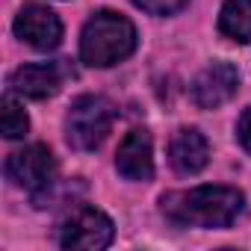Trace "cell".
Returning <instances> with one entry per match:
<instances>
[{
  "instance_id": "2",
  "label": "cell",
  "mask_w": 251,
  "mask_h": 251,
  "mask_svg": "<svg viewBox=\"0 0 251 251\" xmlns=\"http://www.w3.org/2000/svg\"><path fill=\"white\" fill-rule=\"evenodd\" d=\"M136 48V30L133 24L118 12H95L80 36V56L86 65H115L127 59Z\"/></svg>"
},
{
  "instance_id": "11",
  "label": "cell",
  "mask_w": 251,
  "mask_h": 251,
  "mask_svg": "<svg viewBox=\"0 0 251 251\" xmlns=\"http://www.w3.org/2000/svg\"><path fill=\"white\" fill-rule=\"evenodd\" d=\"M219 30L233 42H251V0H225Z\"/></svg>"
},
{
  "instance_id": "9",
  "label": "cell",
  "mask_w": 251,
  "mask_h": 251,
  "mask_svg": "<svg viewBox=\"0 0 251 251\" xmlns=\"http://www.w3.org/2000/svg\"><path fill=\"white\" fill-rule=\"evenodd\" d=\"M169 160L180 175H198L210 160V145L198 130L183 127L175 133V139L169 145Z\"/></svg>"
},
{
  "instance_id": "12",
  "label": "cell",
  "mask_w": 251,
  "mask_h": 251,
  "mask_svg": "<svg viewBox=\"0 0 251 251\" xmlns=\"http://www.w3.org/2000/svg\"><path fill=\"white\" fill-rule=\"evenodd\" d=\"M0 106H3V136L6 139H21L27 133V127H30V118H27L24 106L12 95H6Z\"/></svg>"
},
{
  "instance_id": "7",
  "label": "cell",
  "mask_w": 251,
  "mask_h": 251,
  "mask_svg": "<svg viewBox=\"0 0 251 251\" xmlns=\"http://www.w3.org/2000/svg\"><path fill=\"white\" fill-rule=\"evenodd\" d=\"M236 86H239L236 68L227 65V62H213V65H207L195 77V83H192V100L201 109H216V106H222L225 100H230L236 95Z\"/></svg>"
},
{
  "instance_id": "8",
  "label": "cell",
  "mask_w": 251,
  "mask_h": 251,
  "mask_svg": "<svg viewBox=\"0 0 251 251\" xmlns=\"http://www.w3.org/2000/svg\"><path fill=\"white\" fill-rule=\"evenodd\" d=\"M115 169L127 180H151L154 177V148L145 130H130L118 145Z\"/></svg>"
},
{
  "instance_id": "3",
  "label": "cell",
  "mask_w": 251,
  "mask_h": 251,
  "mask_svg": "<svg viewBox=\"0 0 251 251\" xmlns=\"http://www.w3.org/2000/svg\"><path fill=\"white\" fill-rule=\"evenodd\" d=\"M112 118H115V109H112V103L106 98L80 95L71 103L68 115H65V139H68V145L77 148V151H95L106 139V133L112 127Z\"/></svg>"
},
{
  "instance_id": "6",
  "label": "cell",
  "mask_w": 251,
  "mask_h": 251,
  "mask_svg": "<svg viewBox=\"0 0 251 251\" xmlns=\"http://www.w3.org/2000/svg\"><path fill=\"white\" fill-rule=\"evenodd\" d=\"M15 36L36 50H53L62 39V24L56 12L42 3H27L15 18Z\"/></svg>"
},
{
  "instance_id": "13",
  "label": "cell",
  "mask_w": 251,
  "mask_h": 251,
  "mask_svg": "<svg viewBox=\"0 0 251 251\" xmlns=\"http://www.w3.org/2000/svg\"><path fill=\"white\" fill-rule=\"evenodd\" d=\"M133 3L151 15H172V12L186 6V0H133Z\"/></svg>"
},
{
  "instance_id": "1",
  "label": "cell",
  "mask_w": 251,
  "mask_h": 251,
  "mask_svg": "<svg viewBox=\"0 0 251 251\" xmlns=\"http://www.w3.org/2000/svg\"><path fill=\"white\" fill-rule=\"evenodd\" d=\"M163 213L180 227H227L242 213V192L230 186H195L166 195Z\"/></svg>"
},
{
  "instance_id": "10",
  "label": "cell",
  "mask_w": 251,
  "mask_h": 251,
  "mask_svg": "<svg viewBox=\"0 0 251 251\" xmlns=\"http://www.w3.org/2000/svg\"><path fill=\"white\" fill-rule=\"evenodd\" d=\"M9 86L24 98L42 100V98H50V95L59 92V71H56L53 62H30V65H21L12 74Z\"/></svg>"
},
{
  "instance_id": "4",
  "label": "cell",
  "mask_w": 251,
  "mask_h": 251,
  "mask_svg": "<svg viewBox=\"0 0 251 251\" xmlns=\"http://www.w3.org/2000/svg\"><path fill=\"white\" fill-rule=\"evenodd\" d=\"M6 175L15 186L33 192V198L42 204L53 186V154H50V148L48 145H30L24 151H15L6 160Z\"/></svg>"
},
{
  "instance_id": "14",
  "label": "cell",
  "mask_w": 251,
  "mask_h": 251,
  "mask_svg": "<svg viewBox=\"0 0 251 251\" xmlns=\"http://www.w3.org/2000/svg\"><path fill=\"white\" fill-rule=\"evenodd\" d=\"M239 142H242V148L245 151H251V106L242 112V118H239Z\"/></svg>"
},
{
  "instance_id": "5",
  "label": "cell",
  "mask_w": 251,
  "mask_h": 251,
  "mask_svg": "<svg viewBox=\"0 0 251 251\" xmlns=\"http://www.w3.org/2000/svg\"><path fill=\"white\" fill-rule=\"evenodd\" d=\"M112 236H115V227H112L109 216L95 210V207H80L59 227V245L62 248H74V251L106 248L112 242Z\"/></svg>"
}]
</instances>
